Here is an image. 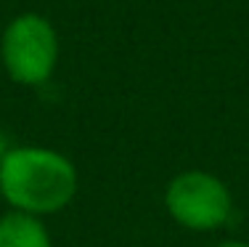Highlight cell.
<instances>
[{
	"label": "cell",
	"mask_w": 249,
	"mask_h": 247,
	"mask_svg": "<svg viewBox=\"0 0 249 247\" xmlns=\"http://www.w3.org/2000/svg\"><path fill=\"white\" fill-rule=\"evenodd\" d=\"M80 189V175L67 154L48 146H11L0 160V197L35 218L61 213Z\"/></svg>",
	"instance_id": "6da1fadb"
},
{
	"label": "cell",
	"mask_w": 249,
	"mask_h": 247,
	"mask_svg": "<svg viewBox=\"0 0 249 247\" xmlns=\"http://www.w3.org/2000/svg\"><path fill=\"white\" fill-rule=\"evenodd\" d=\"M164 208L178 226L188 231H215L228 223L233 197L223 178L210 170H183L164 189Z\"/></svg>",
	"instance_id": "7a4b0ae2"
},
{
	"label": "cell",
	"mask_w": 249,
	"mask_h": 247,
	"mask_svg": "<svg viewBox=\"0 0 249 247\" xmlns=\"http://www.w3.org/2000/svg\"><path fill=\"white\" fill-rule=\"evenodd\" d=\"M0 56L8 77L19 85H43L58 61V38L48 19L21 14L5 27Z\"/></svg>",
	"instance_id": "3957f363"
},
{
	"label": "cell",
	"mask_w": 249,
	"mask_h": 247,
	"mask_svg": "<svg viewBox=\"0 0 249 247\" xmlns=\"http://www.w3.org/2000/svg\"><path fill=\"white\" fill-rule=\"evenodd\" d=\"M0 247H53V242L43 218L11 210L0 215Z\"/></svg>",
	"instance_id": "277c9868"
},
{
	"label": "cell",
	"mask_w": 249,
	"mask_h": 247,
	"mask_svg": "<svg viewBox=\"0 0 249 247\" xmlns=\"http://www.w3.org/2000/svg\"><path fill=\"white\" fill-rule=\"evenodd\" d=\"M8 149H11V146H8V136H5V131L0 128V160L8 154Z\"/></svg>",
	"instance_id": "5b68a950"
},
{
	"label": "cell",
	"mask_w": 249,
	"mask_h": 247,
	"mask_svg": "<svg viewBox=\"0 0 249 247\" xmlns=\"http://www.w3.org/2000/svg\"><path fill=\"white\" fill-rule=\"evenodd\" d=\"M215 247H249V242H241V239H228V242H220Z\"/></svg>",
	"instance_id": "8992f818"
}]
</instances>
